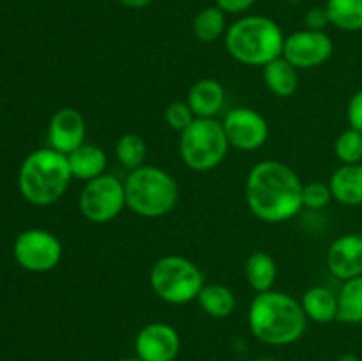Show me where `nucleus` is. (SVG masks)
<instances>
[{
    "mask_svg": "<svg viewBox=\"0 0 362 361\" xmlns=\"http://www.w3.org/2000/svg\"><path fill=\"white\" fill-rule=\"evenodd\" d=\"M230 151L223 122L218 119H194L180 133L179 152L184 165L193 172H211L226 159Z\"/></svg>",
    "mask_w": 362,
    "mask_h": 361,
    "instance_id": "nucleus-7",
    "label": "nucleus"
},
{
    "mask_svg": "<svg viewBox=\"0 0 362 361\" xmlns=\"http://www.w3.org/2000/svg\"><path fill=\"white\" fill-rule=\"evenodd\" d=\"M115 156L120 166L127 172L144 166L147 158V144L144 137L138 133H124L115 144Z\"/></svg>",
    "mask_w": 362,
    "mask_h": 361,
    "instance_id": "nucleus-25",
    "label": "nucleus"
},
{
    "mask_svg": "<svg viewBox=\"0 0 362 361\" xmlns=\"http://www.w3.org/2000/svg\"><path fill=\"white\" fill-rule=\"evenodd\" d=\"M197 301L204 314L214 319L230 317L237 306L233 290L223 283H205L198 294Z\"/></svg>",
    "mask_w": 362,
    "mask_h": 361,
    "instance_id": "nucleus-21",
    "label": "nucleus"
},
{
    "mask_svg": "<svg viewBox=\"0 0 362 361\" xmlns=\"http://www.w3.org/2000/svg\"><path fill=\"white\" fill-rule=\"evenodd\" d=\"M332 200L349 207L362 205V163L341 165L329 179Z\"/></svg>",
    "mask_w": 362,
    "mask_h": 361,
    "instance_id": "nucleus-16",
    "label": "nucleus"
},
{
    "mask_svg": "<svg viewBox=\"0 0 362 361\" xmlns=\"http://www.w3.org/2000/svg\"><path fill=\"white\" fill-rule=\"evenodd\" d=\"M244 276L255 292H267L272 290L278 278V264L267 251H255L244 264Z\"/></svg>",
    "mask_w": 362,
    "mask_h": 361,
    "instance_id": "nucleus-20",
    "label": "nucleus"
},
{
    "mask_svg": "<svg viewBox=\"0 0 362 361\" xmlns=\"http://www.w3.org/2000/svg\"><path fill=\"white\" fill-rule=\"evenodd\" d=\"M300 304L308 321L317 324H329L338 319V294L329 287L313 285L303 294Z\"/></svg>",
    "mask_w": 362,
    "mask_h": 361,
    "instance_id": "nucleus-18",
    "label": "nucleus"
},
{
    "mask_svg": "<svg viewBox=\"0 0 362 361\" xmlns=\"http://www.w3.org/2000/svg\"><path fill=\"white\" fill-rule=\"evenodd\" d=\"M339 361H361V360H359V356H357V354L346 353V354H343L341 357H339Z\"/></svg>",
    "mask_w": 362,
    "mask_h": 361,
    "instance_id": "nucleus-33",
    "label": "nucleus"
},
{
    "mask_svg": "<svg viewBox=\"0 0 362 361\" xmlns=\"http://www.w3.org/2000/svg\"><path fill=\"white\" fill-rule=\"evenodd\" d=\"M120 6H124L126 9H145V7L151 6L154 0H117Z\"/></svg>",
    "mask_w": 362,
    "mask_h": 361,
    "instance_id": "nucleus-32",
    "label": "nucleus"
},
{
    "mask_svg": "<svg viewBox=\"0 0 362 361\" xmlns=\"http://www.w3.org/2000/svg\"><path fill=\"white\" fill-rule=\"evenodd\" d=\"M62 243L45 229H27L13 243L14 260L28 273L53 271L62 260Z\"/></svg>",
    "mask_w": 362,
    "mask_h": 361,
    "instance_id": "nucleus-9",
    "label": "nucleus"
},
{
    "mask_svg": "<svg viewBox=\"0 0 362 361\" xmlns=\"http://www.w3.org/2000/svg\"><path fill=\"white\" fill-rule=\"evenodd\" d=\"M325 262L331 275L341 282L362 276V234H343L332 241Z\"/></svg>",
    "mask_w": 362,
    "mask_h": 361,
    "instance_id": "nucleus-14",
    "label": "nucleus"
},
{
    "mask_svg": "<svg viewBox=\"0 0 362 361\" xmlns=\"http://www.w3.org/2000/svg\"><path fill=\"white\" fill-rule=\"evenodd\" d=\"M230 147L243 152H253L269 140V122L260 112L250 106L232 108L221 120Z\"/></svg>",
    "mask_w": 362,
    "mask_h": 361,
    "instance_id": "nucleus-10",
    "label": "nucleus"
},
{
    "mask_svg": "<svg viewBox=\"0 0 362 361\" xmlns=\"http://www.w3.org/2000/svg\"><path fill=\"white\" fill-rule=\"evenodd\" d=\"M257 361H278V360H274V357H258Z\"/></svg>",
    "mask_w": 362,
    "mask_h": 361,
    "instance_id": "nucleus-35",
    "label": "nucleus"
},
{
    "mask_svg": "<svg viewBox=\"0 0 362 361\" xmlns=\"http://www.w3.org/2000/svg\"><path fill=\"white\" fill-rule=\"evenodd\" d=\"M327 25H331V21H329L325 7H311V9L306 11V14H304V28L325 32V27H327Z\"/></svg>",
    "mask_w": 362,
    "mask_h": 361,
    "instance_id": "nucleus-29",
    "label": "nucleus"
},
{
    "mask_svg": "<svg viewBox=\"0 0 362 361\" xmlns=\"http://www.w3.org/2000/svg\"><path fill=\"white\" fill-rule=\"evenodd\" d=\"M126 207L141 218H163L179 202V184L161 166L144 165L124 180Z\"/></svg>",
    "mask_w": 362,
    "mask_h": 361,
    "instance_id": "nucleus-5",
    "label": "nucleus"
},
{
    "mask_svg": "<svg viewBox=\"0 0 362 361\" xmlns=\"http://www.w3.org/2000/svg\"><path fill=\"white\" fill-rule=\"evenodd\" d=\"M67 161H69L71 173L73 179H80L83 183L95 179V177L106 173V166H108V154L103 147L94 144H87L67 154Z\"/></svg>",
    "mask_w": 362,
    "mask_h": 361,
    "instance_id": "nucleus-17",
    "label": "nucleus"
},
{
    "mask_svg": "<svg viewBox=\"0 0 362 361\" xmlns=\"http://www.w3.org/2000/svg\"><path fill=\"white\" fill-rule=\"evenodd\" d=\"M336 158L341 165H357L362 163V133L361 131L349 127L343 131L334 144Z\"/></svg>",
    "mask_w": 362,
    "mask_h": 361,
    "instance_id": "nucleus-26",
    "label": "nucleus"
},
{
    "mask_svg": "<svg viewBox=\"0 0 362 361\" xmlns=\"http://www.w3.org/2000/svg\"><path fill=\"white\" fill-rule=\"evenodd\" d=\"M152 290L168 304H187L194 301L205 285L204 271L197 262L182 255H165L152 264L148 275Z\"/></svg>",
    "mask_w": 362,
    "mask_h": 361,
    "instance_id": "nucleus-6",
    "label": "nucleus"
},
{
    "mask_svg": "<svg viewBox=\"0 0 362 361\" xmlns=\"http://www.w3.org/2000/svg\"><path fill=\"white\" fill-rule=\"evenodd\" d=\"M78 209L90 223H110L126 209L124 180L115 176L103 173L85 183L78 197Z\"/></svg>",
    "mask_w": 362,
    "mask_h": 361,
    "instance_id": "nucleus-8",
    "label": "nucleus"
},
{
    "mask_svg": "<svg viewBox=\"0 0 362 361\" xmlns=\"http://www.w3.org/2000/svg\"><path fill=\"white\" fill-rule=\"evenodd\" d=\"M338 322L362 324V276L343 282L338 292Z\"/></svg>",
    "mask_w": 362,
    "mask_h": 361,
    "instance_id": "nucleus-22",
    "label": "nucleus"
},
{
    "mask_svg": "<svg viewBox=\"0 0 362 361\" xmlns=\"http://www.w3.org/2000/svg\"><path fill=\"white\" fill-rule=\"evenodd\" d=\"M226 13L218 6L204 7L193 20V32L202 42L218 41L226 34Z\"/></svg>",
    "mask_w": 362,
    "mask_h": 361,
    "instance_id": "nucleus-24",
    "label": "nucleus"
},
{
    "mask_svg": "<svg viewBox=\"0 0 362 361\" xmlns=\"http://www.w3.org/2000/svg\"><path fill=\"white\" fill-rule=\"evenodd\" d=\"M257 0H216V6L226 14H243L255 6Z\"/></svg>",
    "mask_w": 362,
    "mask_h": 361,
    "instance_id": "nucleus-31",
    "label": "nucleus"
},
{
    "mask_svg": "<svg viewBox=\"0 0 362 361\" xmlns=\"http://www.w3.org/2000/svg\"><path fill=\"white\" fill-rule=\"evenodd\" d=\"M194 119H197V115L193 113L191 106L187 105V101H173L165 110L166 124L173 131H179V133L187 130L193 124Z\"/></svg>",
    "mask_w": 362,
    "mask_h": 361,
    "instance_id": "nucleus-28",
    "label": "nucleus"
},
{
    "mask_svg": "<svg viewBox=\"0 0 362 361\" xmlns=\"http://www.w3.org/2000/svg\"><path fill=\"white\" fill-rule=\"evenodd\" d=\"M262 69L265 87L278 98H290L299 88V69L283 55L265 64Z\"/></svg>",
    "mask_w": 362,
    "mask_h": 361,
    "instance_id": "nucleus-19",
    "label": "nucleus"
},
{
    "mask_svg": "<svg viewBox=\"0 0 362 361\" xmlns=\"http://www.w3.org/2000/svg\"><path fill=\"white\" fill-rule=\"evenodd\" d=\"M334 53V42L327 32L303 30L292 32L285 38L283 57L297 69H315L327 62Z\"/></svg>",
    "mask_w": 362,
    "mask_h": 361,
    "instance_id": "nucleus-11",
    "label": "nucleus"
},
{
    "mask_svg": "<svg viewBox=\"0 0 362 361\" xmlns=\"http://www.w3.org/2000/svg\"><path fill=\"white\" fill-rule=\"evenodd\" d=\"M325 11L331 25L339 30H362V0H327Z\"/></svg>",
    "mask_w": 362,
    "mask_h": 361,
    "instance_id": "nucleus-23",
    "label": "nucleus"
},
{
    "mask_svg": "<svg viewBox=\"0 0 362 361\" xmlns=\"http://www.w3.org/2000/svg\"><path fill=\"white\" fill-rule=\"evenodd\" d=\"M285 32L272 18L243 16L233 21L225 34L226 52L233 60L244 66L264 67L271 60L283 55Z\"/></svg>",
    "mask_w": 362,
    "mask_h": 361,
    "instance_id": "nucleus-4",
    "label": "nucleus"
},
{
    "mask_svg": "<svg viewBox=\"0 0 362 361\" xmlns=\"http://www.w3.org/2000/svg\"><path fill=\"white\" fill-rule=\"evenodd\" d=\"M247 326L255 338L272 347L299 342L308 328L300 299L281 290H267L253 297L247 310Z\"/></svg>",
    "mask_w": 362,
    "mask_h": 361,
    "instance_id": "nucleus-2",
    "label": "nucleus"
},
{
    "mask_svg": "<svg viewBox=\"0 0 362 361\" xmlns=\"http://www.w3.org/2000/svg\"><path fill=\"white\" fill-rule=\"evenodd\" d=\"M286 2H293V4H297V2H303V0H286Z\"/></svg>",
    "mask_w": 362,
    "mask_h": 361,
    "instance_id": "nucleus-36",
    "label": "nucleus"
},
{
    "mask_svg": "<svg viewBox=\"0 0 362 361\" xmlns=\"http://www.w3.org/2000/svg\"><path fill=\"white\" fill-rule=\"evenodd\" d=\"M303 186L292 166L278 159H264L247 173L244 195L255 218L265 223H283L304 207Z\"/></svg>",
    "mask_w": 362,
    "mask_h": 361,
    "instance_id": "nucleus-1",
    "label": "nucleus"
},
{
    "mask_svg": "<svg viewBox=\"0 0 362 361\" xmlns=\"http://www.w3.org/2000/svg\"><path fill=\"white\" fill-rule=\"evenodd\" d=\"M180 347L179 331L166 322L145 324L134 338V354L141 361H175Z\"/></svg>",
    "mask_w": 362,
    "mask_h": 361,
    "instance_id": "nucleus-12",
    "label": "nucleus"
},
{
    "mask_svg": "<svg viewBox=\"0 0 362 361\" xmlns=\"http://www.w3.org/2000/svg\"><path fill=\"white\" fill-rule=\"evenodd\" d=\"M332 200L331 188L329 183H320V180H311V183L303 186V205L313 211H320V209L327 207Z\"/></svg>",
    "mask_w": 362,
    "mask_h": 361,
    "instance_id": "nucleus-27",
    "label": "nucleus"
},
{
    "mask_svg": "<svg viewBox=\"0 0 362 361\" xmlns=\"http://www.w3.org/2000/svg\"><path fill=\"white\" fill-rule=\"evenodd\" d=\"M120 361H141V360L138 356H134V357H126V360H120Z\"/></svg>",
    "mask_w": 362,
    "mask_h": 361,
    "instance_id": "nucleus-34",
    "label": "nucleus"
},
{
    "mask_svg": "<svg viewBox=\"0 0 362 361\" xmlns=\"http://www.w3.org/2000/svg\"><path fill=\"white\" fill-rule=\"evenodd\" d=\"M225 87L214 78H200L187 92V105L191 106L197 119H216L225 106Z\"/></svg>",
    "mask_w": 362,
    "mask_h": 361,
    "instance_id": "nucleus-15",
    "label": "nucleus"
},
{
    "mask_svg": "<svg viewBox=\"0 0 362 361\" xmlns=\"http://www.w3.org/2000/svg\"><path fill=\"white\" fill-rule=\"evenodd\" d=\"M85 137H87V122L80 110L66 106L57 110L49 119L48 147L67 156L85 144Z\"/></svg>",
    "mask_w": 362,
    "mask_h": 361,
    "instance_id": "nucleus-13",
    "label": "nucleus"
},
{
    "mask_svg": "<svg viewBox=\"0 0 362 361\" xmlns=\"http://www.w3.org/2000/svg\"><path fill=\"white\" fill-rule=\"evenodd\" d=\"M73 180L67 156L52 147L32 151L18 172V188L28 204L46 207L66 195Z\"/></svg>",
    "mask_w": 362,
    "mask_h": 361,
    "instance_id": "nucleus-3",
    "label": "nucleus"
},
{
    "mask_svg": "<svg viewBox=\"0 0 362 361\" xmlns=\"http://www.w3.org/2000/svg\"><path fill=\"white\" fill-rule=\"evenodd\" d=\"M346 119H349L350 127L362 133V88L350 98L349 106H346Z\"/></svg>",
    "mask_w": 362,
    "mask_h": 361,
    "instance_id": "nucleus-30",
    "label": "nucleus"
}]
</instances>
